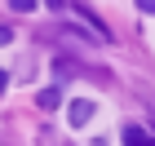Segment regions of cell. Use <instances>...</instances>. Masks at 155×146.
<instances>
[{
	"label": "cell",
	"instance_id": "6da1fadb",
	"mask_svg": "<svg viewBox=\"0 0 155 146\" xmlns=\"http://www.w3.org/2000/svg\"><path fill=\"white\" fill-rule=\"evenodd\" d=\"M93 102H89V97H75V102H71V106H67V124H71V128H84V124H89V120H93Z\"/></svg>",
	"mask_w": 155,
	"mask_h": 146
},
{
	"label": "cell",
	"instance_id": "7a4b0ae2",
	"mask_svg": "<svg viewBox=\"0 0 155 146\" xmlns=\"http://www.w3.org/2000/svg\"><path fill=\"white\" fill-rule=\"evenodd\" d=\"M124 146H151V133L137 128V124H129V128H124Z\"/></svg>",
	"mask_w": 155,
	"mask_h": 146
},
{
	"label": "cell",
	"instance_id": "3957f363",
	"mask_svg": "<svg viewBox=\"0 0 155 146\" xmlns=\"http://www.w3.org/2000/svg\"><path fill=\"white\" fill-rule=\"evenodd\" d=\"M58 102H62V89L58 84H53V89H40V106H45V111H53Z\"/></svg>",
	"mask_w": 155,
	"mask_h": 146
},
{
	"label": "cell",
	"instance_id": "277c9868",
	"mask_svg": "<svg viewBox=\"0 0 155 146\" xmlns=\"http://www.w3.org/2000/svg\"><path fill=\"white\" fill-rule=\"evenodd\" d=\"M9 9H13V13H31V9H36V0H9Z\"/></svg>",
	"mask_w": 155,
	"mask_h": 146
},
{
	"label": "cell",
	"instance_id": "5b68a950",
	"mask_svg": "<svg viewBox=\"0 0 155 146\" xmlns=\"http://www.w3.org/2000/svg\"><path fill=\"white\" fill-rule=\"evenodd\" d=\"M9 40H13V31H9L5 22H0V44H9Z\"/></svg>",
	"mask_w": 155,
	"mask_h": 146
},
{
	"label": "cell",
	"instance_id": "8992f818",
	"mask_svg": "<svg viewBox=\"0 0 155 146\" xmlns=\"http://www.w3.org/2000/svg\"><path fill=\"white\" fill-rule=\"evenodd\" d=\"M137 9H142V13H155V0H137Z\"/></svg>",
	"mask_w": 155,
	"mask_h": 146
},
{
	"label": "cell",
	"instance_id": "52a82bcc",
	"mask_svg": "<svg viewBox=\"0 0 155 146\" xmlns=\"http://www.w3.org/2000/svg\"><path fill=\"white\" fill-rule=\"evenodd\" d=\"M45 5H49V9H53V13H58V9H62V0H45Z\"/></svg>",
	"mask_w": 155,
	"mask_h": 146
},
{
	"label": "cell",
	"instance_id": "ba28073f",
	"mask_svg": "<svg viewBox=\"0 0 155 146\" xmlns=\"http://www.w3.org/2000/svg\"><path fill=\"white\" fill-rule=\"evenodd\" d=\"M5 84H9V75H5V71H0V89H5Z\"/></svg>",
	"mask_w": 155,
	"mask_h": 146
}]
</instances>
